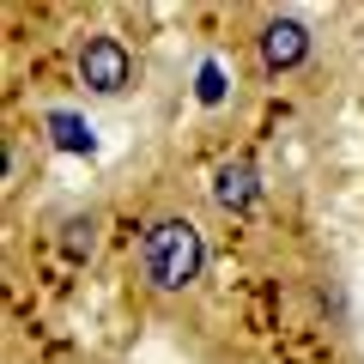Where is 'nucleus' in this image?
Masks as SVG:
<instances>
[{
	"label": "nucleus",
	"mask_w": 364,
	"mask_h": 364,
	"mask_svg": "<svg viewBox=\"0 0 364 364\" xmlns=\"http://www.w3.org/2000/svg\"><path fill=\"white\" fill-rule=\"evenodd\" d=\"M43 134H49L55 152H73V158L97 152V128H91L85 116H73V109H49V116H43Z\"/></svg>",
	"instance_id": "obj_5"
},
{
	"label": "nucleus",
	"mask_w": 364,
	"mask_h": 364,
	"mask_svg": "<svg viewBox=\"0 0 364 364\" xmlns=\"http://www.w3.org/2000/svg\"><path fill=\"white\" fill-rule=\"evenodd\" d=\"M140 261H146V279L158 291H188L200 279V267H207V243H200V231L188 219H158L146 231Z\"/></svg>",
	"instance_id": "obj_1"
},
{
	"label": "nucleus",
	"mask_w": 364,
	"mask_h": 364,
	"mask_svg": "<svg viewBox=\"0 0 364 364\" xmlns=\"http://www.w3.org/2000/svg\"><path fill=\"white\" fill-rule=\"evenodd\" d=\"M225 91H231V85H225V67L219 61H200V73H195V97H200V104H225Z\"/></svg>",
	"instance_id": "obj_7"
},
{
	"label": "nucleus",
	"mask_w": 364,
	"mask_h": 364,
	"mask_svg": "<svg viewBox=\"0 0 364 364\" xmlns=\"http://www.w3.org/2000/svg\"><path fill=\"white\" fill-rule=\"evenodd\" d=\"M79 79H85L91 91H104V97H116V91L134 85V55L122 37H109V31H91L85 43H79Z\"/></svg>",
	"instance_id": "obj_2"
},
{
	"label": "nucleus",
	"mask_w": 364,
	"mask_h": 364,
	"mask_svg": "<svg viewBox=\"0 0 364 364\" xmlns=\"http://www.w3.org/2000/svg\"><path fill=\"white\" fill-rule=\"evenodd\" d=\"M255 49H261V67H267V73H291V67L310 55V25H304V18H267L261 37H255Z\"/></svg>",
	"instance_id": "obj_3"
},
{
	"label": "nucleus",
	"mask_w": 364,
	"mask_h": 364,
	"mask_svg": "<svg viewBox=\"0 0 364 364\" xmlns=\"http://www.w3.org/2000/svg\"><path fill=\"white\" fill-rule=\"evenodd\" d=\"M213 200H219L225 213H249L261 200V170L249 164V158H225V164L213 170Z\"/></svg>",
	"instance_id": "obj_4"
},
{
	"label": "nucleus",
	"mask_w": 364,
	"mask_h": 364,
	"mask_svg": "<svg viewBox=\"0 0 364 364\" xmlns=\"http://www.w3.org/2000/svg\"><path fill=\"white\" fill-rule=\"evenodd\" d=\"M61 249H67L73 261H85L91 249H97V219H91V213H73V219L61 225Z\"/></svg>",
	"instance_id": "obj_6"
}]
</instances>
